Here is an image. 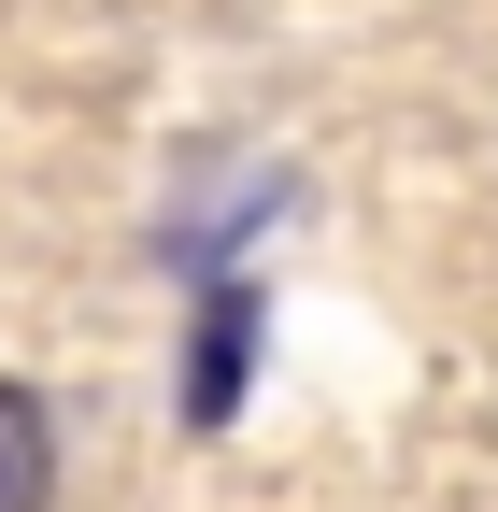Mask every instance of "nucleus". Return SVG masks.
Returning a JSON list of instances; mask_svg holds the SVG:
<instances>
[{"mask_svg":"<svg viewBox=\"0 0 498 512\" xmlns=\"http://www.w3.org/2000/svg\"><path fill=\"white\" fill-rule=\"evenodd\" d=\"M57 498V427L29 384H0V512H43Z\"/></svg>","mask_w":498,"mask_h":512,"instance_id":"2","label":"nucleus"},{"mask_svg":"<svg viewBox=\"0 0 498 512\" xmlns=\"http://www.w3.org/2000/svg\"><path fill=\"white\" fill-rule=\"evenodd\" d=\"M242 356H257V285L214 271L200 342H185V427H228V413H242Z\"/></svg>","mask_w":498,"mask_h":512,"instance_id":"1","label":"nucleus"}]
</instances>
